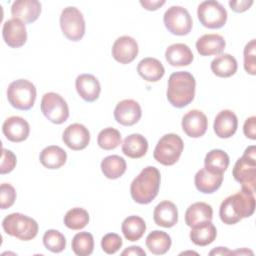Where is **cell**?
Here are the masks:
<instances>
[{
  "label": "cell",
  "mask_w": 256,
  "mask_h": 256,
  "mask_svg": "<svg viewBox=\"0 0 256 256\" xmlns=\"http://www.w3.org/2000/svg\"><path fill=\"white\" fill-rule=\"evenodd\" d=\"M97 143L103 150H113L121 144V134L115 128H104L98 134Z\"/></svg>",
  "instance_id": "37"
},
{
  "label": "cell",
  "mask_w": 256,
  "mask_h": 256,
  "mask_svg": "<svg viewBox=\"0 0 256 256\" xmlns=\"http://www.w3.org/2000/svg\"><path fill=\"white\" fill-rule=\"evenodd\" d=\"M4 42L11 48H19L27 41V30L24 22L12 18L4 22L2 28Z\"/></svg>",
  "instance_id": "12"
},
{
  "label": "cell",
  "mask_w": 256,
  "mask_h": 256,
  "mask_svg": "<svg viewBox=\"0 0 256 256\" xmlns=\"http://www.w3.org/2000/svg\"><path fill=\"white\" fill-rule=\"evenodd\" d=\"M40 107L43 115L54 124H62L69 117L68 104L58 93H45L41 99Z\"/></svg>",
  "instance_id": "9"
},
{
  "label": "cell",
  "mask_w": 256,
  "mask_h": 256,
  "mask_svg": "<svg viewBox=\"0 0 256 256\" xmlns=\"http://www.w3.org/2000/svg\"><path fill=\"white\" fill-rule=\"evenodd\" d=\"M205 168L215 174H223L229 166V156L221 149L209 151L204 159Z\"/></svg>",
  "instance_id": "33"
},
{
  "label": "cell",
  "mask_w": 256,
  "mask_h": 256,
  "mask_svg": "<svg viewBox=\"0 0 256 256\" xmlns=\"http://www.w3.org/2000/svg\"><path fill=\"white\" fill-rule=\"evenodd\" d=\"M137 72L144 80L148 82H157L164 76L165 69L158 59L146 57L138 63Z\"/></svg>",
  "instance_id": "27"
},
{
  "label": "cell",
  "mask_w": 256,
  "mask_h": 256,
  "mask_svg": "<svg viewBox=\"0 0 256 256\" xmlns=\"http://www.w3.org/2000/svg\"><path fill=\"white\" fill-rule=\"evenodd\" d=\"M123 241L116 233H108L102 237L101 248L106 254H115L122 246Z\"/></svg>",
  "instance_id": "40"
},
{
  "label": "cell",
  "mask_w": 256,
  "mask_h": 256,
  "mask_svg": "<svg viewBox=\"0 0 256 256\" xmlns=\"http://www.w3.org/2000/svg\"><path fill=\"white\" fill-rule=\"evenodd\" d=\"M217 236V230L211 221L202 222L192 227L190 239L197 246H207L211 244Z\"/></svg>",
  "instance_id": "28"
},
{
  "label": "cell",
  "mask_w": 256,
  "mask_h": 256,
  "mask_svg": "<svg viewBox=\"0 0 256 256\" xmlns=\"http://www.w3.org/2000/svg\"><path fill=\"white\" fill-rule=\"evenodd\" d=\"M126 161L118 155H110L101 161V171L108 179L120 178L126 172Z\"/></svg>",
  "instance_id": "34"
},
{
  "label": "cell",
  "mask_w": 256,
  "mask_h": 256,
  "mask_svg": "<svg viewBox=\"0 0 256 256\" xmlns=\"http://www.w3.org/2000/svg\"><path fill=\"white\" fill-rule=\"evenodd\" d=\"M209 255H215V256H218V255H222V256H226V255H232V251L229 250L228 248L226 247H217L213 250H211L209 252Z\"/></svg>",
  "instance_id": "47"
},
{
  "label": "cell",
  "mask_w": 256,
  "mask_h": 256,
  "mask_svg": "<svg viewBox=\"0 0 256 256\" xmlns=\"http://www.w3.org/2000/svg\"><path fill=\"white\" fill-rule=\"evenodd\" d=\"M73 252L78 256H88L92 254L94 249V238L89 232L77 233L71 243Z\"/></svg>",
  "instance_id": "36"
},
{
  "label": "cell",
  "mask_w": 256,
  "mask_h": 256,
  "mask_svg": "<svg viewBox=\"0 0 256 256\" xmlns=\"http://www.w3.org/2000/svg\"><path fill=\"white\" fill-rule=\"evenodd\" d=\"M16 200V190L9 183H2L0 187V205L1 209L10 208Z\"/></svg>",
  "instance_id": "41"
},
{
  "label": "cell",
  "mask_w": 256,
  "mask_h": 256,
  "mask_svg": "<svg viewBox=\"0 0 256 256\" xmlns=\"http://www.w3.org/2000/svg\"><path fill=\"white\" fill-rule=\"evenodd\" d=\"M213 209L205 202H196L190 205L185 212V222L187 226L193 227L206 221H212Z\"/></svg>",
  "instance_id": "25"
},
{
  "label": "cell",
  "mask_w": 256,
  "mask_h": 256,
  "mask_svg": "<svg viewBox=\"0 0 256 256\" xmlns=\"http://www.w3.org/2000/svg\"><path fill=\"white\" fill-rule=\"evenodd\" d=\"M16 163H17V159H16L15 154L12 151L3 148L2 149V157H1V165H0V173L2 175L10 173L15 168Z\"/></svg>",
  "instance_id": "42"
},
{
  "label": "cell",
  "mask_w": 256,
  "mask_h": 256,
  "mask_svg": "<svg viewBox=\"0 0 256 256\" xmlns=\"http://www.w3.org/2000/svg\"><path fill=\"white\" fill-rule=\"evenodd\" d=\"M183 149L184 143L180 136L174 133L165 134L157 142L153 157L158 163L171 166L179 160Z\"/></svg>",
  "instance_id": "7"
},
{
  "label": "cell",
  "mask_w": 256,
  "mask_h": 256,
  "mask_svg": "<svg viewBox=\"0 0 256 256\" xmlns=\"http://www.w3.org/2000/svg\"><path fill=\"white\" fill-rule=\"evenodd\" d=\"M63 221L67 228L71 230H80L89 223V214L85 209L75 207L67 211Z\"/></svg>",
  "instance_id": "35"
},
{
  "label": "cell",
  "mask_w": 256,
  "mask_h": 256,
  "mask_svg": "<svg viewBox=\"0 0 256 256\" xmlns=\"http://www.w3.org/2000/svg\"><path fill=\"white\" fill-rule=\"evenodd\" d=\"M7 99L12 107L27 111L31 109L36 100V87L26 79L11 82L7 88Z\"/></svg>",
  "instance_id": "6"
},
{
  "label": "cell",
  "mask_w": 256,
  "mask_h": 256,
  "mask_svg": "<svg viewBox=\"0 0 256 256\" xmlns=\"http://www.w3.org/2000/svg\"><path fill=\"white\" fill-rule=\"evenodd\" d=\"M146 246L154 255H163L171 247V237L164 231L154 230L146 237Z\"/></svg>",
  "instance_id": "31"
},
{
  "label": "cell",
  "mask_w": 256,
  "mask_h": 256,
  "mask_svg": "<svg viewBox=\"0 0 256 256\" xmlns=\"http://www.w3.org/2000/svg\"><path fill=\"white\" fill-rule=\"evenodd\" d=\"M43 244L49 251L60 253L66 247V239L58 230L49 229L43 235Z\"/></svg>",
  "instance_id": "38"
},
{
  "label": "cell",
  "mask_w": 256,
  "mask_h": 256,
  "mask_svg": "<svg viewBox=\"0 0 256 256\" xmlns=\"http://www.w3.org/2000/svg\"><path fill=\"white\" fill-rule=\"evenodd\" d=\"M148 150L147 139L139 134L133 133L127 136L122 143V152L129 158L138 159L143 157Z\"/></svg>",
  "instance_id": "26"
},
{
  "label": "cell",
  "mask_w": 256,
  "mask_h": 256,
  "mask_svg": "<svg viewBox=\"0 0 256 256\" xmlns=\"http://www.w3.org/2000/svg\"><path fill=\"white\" fill-rule=\"evenodd\" d=\"M213 128L216 136L219 138H230L235 134L238 128V118L233 111L222 110L216 115Z\"/></svg>",
  "instance_id": "19"
},
{
  "label": "cell",
  "mask_w": 256,
  "mask_h": 256,
  "mask_svg": "<svg viewBox=\"0 0 256 256\" xmlns=\"http://www.w3.org/2000/svg\"><path fill=\"white\" fill-rule=\"evenodd\" d=\"M166 3L165 0H158V1H151V0H141L140 4L141 6L149 11H155L157 9H159L161 6H163Z\"/></svg>",
  "instance_id": "45"
},
{
  "label": "cell",
  "mask_w": 256,
  "mask_h": 256,
  "mask_svg": "<svg viewBox=\"0 0 256 256\" xmlns=\"http://www.w3.org/2000/svg\"><path fill=\"white\" fill-rule=\"evenodd\" d=\"M181 125L187 136L191 138H199L206 133L208 120L202 111L194 109L190 110L183 116Z\"/></svg>",
  "instance_id": "15"
},
{
  "label": "cell",
  "mask_w": 256,
  "mask_h": 256,
  "mask_svg": "<svg viewBox=\"0 0 256 256\" xmlns=\"http://www.w3.org/2000/svg\"><path fill=\"white\" fill-rule=\"evenodd\" d=\"M122 256H125V255H134V256H145L146 255V252L140 247V246H130V247H127L124 251H122L121 253Z\"/></svg>",
  "instance_id": "46"
},
{
  "label": "cell",
  "mask_w": 256,
  "mask_h": 256,
  "mask_svg": "<svg viewBox=\"0 0 256 256\" xmlns=\"http://www.w3.org/2000/svg\"><path fill=\"white\" fill-rule=\"evenodd\" d=\"M4 232L19 240L29 241L38 233V223L31 217L22 213H11L2 221Z\"/></svg>",
  "instance_id": "5"
},
{
  "label": "cell",
  "mask_w": 256,
  "mask_h": 256,
  "mask_svg": "<svg viewBox=\"0 0 256 256\" xmlns=\"http://www.w3.org/2000/svg\"><path fill=\"white\" fill-rule=\"evenodd\" d=\"M62 140L71 150H83L90 142V132L83 124L73 123L64 130Z\"/></svg>",
  "instance_id": "14"
},
{
  "label": "cell",
  "mask_w": 256,
  "mask_h": 256,
  "mask_svg": "<svg viewBox=\"0 0 256 256\" xmlns=\"http://www.w3.org/2000/svg\"><path fill=\"white\" fill-rule=\"evenodd\" d=\"M255 211L254 193L241 190L223 200L219 209L221 221L227 225H233L243 218L250 217Z\"/></svg>",
  "instance_id": "1"
},
{
  "label": "cell",
  "mask_w": 256,
  "mask_h": 256,
  "mask_svg": "<svg viewBox=\"0 0 256 256\" xmlns=\"http://www.w3.org/2000/svg\"><path fill=\"white\" fill-rule=\"evenodd\" d=\"M153 219L156 225L171 228L178 222V210L176 205L168 200L160 202L153 211Z\"/></svg>",
  "instance_id": "21"
},
{
  "label": "cell",
  "mask_w": 256,
  "mask_h": 256,
  "mask_svg": "<svg viewBox=\"0 0 256 256\" xmlns=\"http://www.w3.org/2000/svg\"><path fill=\"white\" fill-rule=\"evenodd\" d=\"M121 230L128 241H138L146 231V223L141 217L131 215L124 219Z\"/></svg>",
  "instance_id": "32"
},
{
  "label": "cell",
  "mask_w": 256,
  "mask_h": 256,
  "mask_svg": "<svg viewBox=\"0 0 256 256\" xmlns=\"http://www.w3.org/2000/svg\"><path fill=\"white\" fill-rule=\"evenodd\" d=\"M196 81L187 71H178L170 75L166 96L169 103L176 108L189 105L195 96Z\"/></svg>",
  "instance_id": "2"
},
{
  "label": "cell",
  "mask_w": 256,
  "mask_h": 256,
  "mask_svg": "<svg viewBox=\"0 0 256 256\" xmlns=\"http://www.w3.org/2000/svg\"><path fill=\"white\" fill-rule=\"evenodd\" d=\"M60 27L64 36L71 41H79L85 34V20L79 9L73 6L64 8L60 15Z\"/></svg>",
  "instance_id": "8"
},
{
  "label": "cell",
  "mask_w": 256,
  "mask_h": 256,
  "mask_svg": "<svg viewBox=\"0 0 256 256\" xmlns=\"http://www.w3.org/2000/svg\"><path fill=\"white\" fill-rule=\"evenodd\" d=\"M234 179L241 184V188L250 192H255L256 186V147L254 145L245 149L232 170Z\"/></svg>",
  "instance_id": "4"
},
{
  "label": "cell",
  "mask_w": 256,
  "mask_h": 256,
  "mask_svg": "<svg viewBox=\"0 0 256 256\" xmlns=\"http://www.w3.org/2000/svg\"><path fill=\"white\" fill-rule=\"evenodd\" d=\"M243 132L247 138L252 140L256 139V117L251 116L245 120L243 126Z\"/></svg>",
  "instance_id": "43"
},
{
  "label": "cell",
  "mask_w": 256,
  "mask_h": 256,
  "mask_svg": "<svg viewBox=\"0 0 256 256\" xmlns=\"http://www.w3.org/2000/svg\"><path fill=\"white\" fill-rule=\"evenodd\" d=\"M161 175L154 166L145 167L132 181L130 194L132 199L139 204H149L158 195Z\"/></svg>",
  "instance_id": "3"
},
{
  "label": "cell",
  "mask_w": 256,
  "mask_h": 256,
  "mask_svg": "<svg viewBox=\"0 0 256 256\" xmlns=\"http://www.w3.org/2000/svg\"><path fill=\"white\" fill-rule=\"evenodd\" d=\"M79 96L86 102H94L99 98L101 86L98 79L91 74H81L75 80Z\"/></svg>",
  "instance_id": "20"
},
{
  "label": "cell",
  "mask_w": 256,
  "mask_h": 256,
  "mask_svg": "<svg viewBox=\"0 0 256 256\" xmlns=\"http://www.w3.org/2000/svg\"><path fill=\"white\" fill-rule=\"evenodd\" d=\"M142 116L140 104L133 99H124L117 103L114 109L115 120L123 126L136 124Z\"/></svg>",
  "instance_id": "13"
},
{
  "label": "cell",
  "mask_w": 256,
  "mask_h": 256,
  "mask_svg": "<svg viewBox=\"0 0 256 256\" xmlns=\"http://www.w3.org/2000/svg\"><path fill=\"white\" fill-rule=\"evenodd\" d=\"M225 46L226 42L219 34H204L196 41V49L201 56L220 55Z\"/></svg>",
  "instance_id": "23"
},
{
  "label": "cell",
  "mask_w": 256,
  "mask_h": 256,
  "mask_svg": "<svg viewBox=\"0 0 256 256\" xmlns=\"http://www.w3.org/2000/svg\"><path fill=\"white\" fill-rule=\"evenodd\" d=\"M166 29L174 35L184 36L190 33L193 25L192 18L187 9L182 6H171L163 16Z\"/></svg>",
  "instance_id": "11"
},
{
  "label": "cell",
  "mask_w": 256,
  "mask_h": 256,
  "mask_svg": "<svg viewBox=\"0 0 256 256\" xmlns=\"http://www.w3.org/2000/svg\"><path fill=\"white\" fill-rule=\"evenodd\" d=\"M166 61L171 66H188L192 63L194 55L188 45L184 43H175L167 47L165 51Z\"/></svg>",
  "instance_id": "24"
},
{
  "label": "cell",
  "mask_w": 256,
  "mask_h": 256,
  "mask_svg": "<svg viewBox=\"0 0 256 256\" xmlns=\"http://www.w3.org/2000/svg\"><path fill=\"white\" fill-rule=\"evenodd\" d=\"M244 69L250 75L256 74V40H250L244 47Z\"/></svg>",
  "instance_id": "39"
},
{
  "label": "cell",
  "mask_w": 256,
  "mask_h": 256,
  "mask_svg": "<svg viewBox=\"0 0 256 256\" xmlns=\"http://www.w3.org/2000/svg\"><path fill=\"white\" fill-rule=\"evenodd\" d=\"M39 160L45 168L59 169L66 163L67 153L57 145H50L41 151Z\"/></svg>",
  "instance_id": "29"
},
{
  "label": "cell",
  "mask_w": 256,
  "mask_h": 256,
  "mask_svg": "<svg viewBox=\"0 0 256 256\" xmlns=\"http://www.w3.org/2000/svg\"><path fill=\"white\" fill-rule=\"evenodd\" d=\"M138 51L139 48L136 40L130 36L117 38L111 50L113 58L121 64L131 63L137 57Z\"/></svg>",
  "instance_id": "16"
},
{
  "label": "cell",
  "mask_w": 256,
  "mask_h": 256,
  "mask_svg": "<svg viewBox=\"0 0 256 256\" xmlns=\"http://www.w3.org/2000/svg\"><path fill=\"white\" fill-rule=\"evenodd\" d=\"M210 67L213 74L217 77L228 78L236 73L238 64L234 56L224 53L214 58L211 62Z\"/></svg>",
  "instance_id": "30"
},
{
  "label": "cell",
  "mask_w": 256,
  "mask_h": 256,
  "mask_svg": "<svg viewBox=\"0 0 256 256\" xmlns=\"http://www.w3.org/2000/svg\"><path fill=\"white\" fill-rule=\"evenodd\" d=\"M41 13V3L37 0H17L12 3L11 14L13 18L24 23L35 22Z\"/></svg>",
  "instance_id": "18"
},
{
  "label": "cell",
  "mask_w": 256,
  "mask_h": 256,
  "mask_svg": "<svg viewBox=\"0 0 256 256\" xmlns=\"http://www.w3.org/2000/svg\"><path fill=\"white\" fill-rule=\"evenodd\" d=\"M253 4L252 0H240V1H229L230 8L236 13H242L248 10Z\"/></svg>",
  "instance_id": "44"
},
{
  "label": "cell",
  "mask_w": 256,
  "mask_h": 256,
  "mask_svg": "<svg viewBox=\"0 0 256 256\" xmlns=\"http://www.w3.org/2000/svg\"><path fill=\"white\" fill-rule=\"evenodd\" d=\"M223 174H215L208 171L205 167L197 171L194 177L196 189L204 194L216 192L222 185Z\"/></svg>",
  "instance_id": "22"
},
{
  "label": "cell",
  "mask_w": 256,
  "mask_h": 256,
  "mask_svg": "<svg viewBox=\"0 0 256 256\" xmlns=\"http://www.w3.org/2000/svg\"><path fill=\"white\" fill-rule=\"evenodd\" d=\"M233 254H240V255H246V254H251L253 255V252L246 249V248H242L241 250H236V251H232V255Z\"/></svg>",
  "instance_id": "48"
},
{
  "label": "cell",
  "mask_w": 256,
  "mask_h": 256,
  "mask_svg": "<svg viewBox=\"0 0 256 256\" xmlns=\"http://www.w3.org/2000/svg\"><path fill=\"white\" fill-rule=\"evenodd\" d=\"M197 16L200 23L209 29H219L227 21L226 9L215 0L201 2L197 8Z\"/></svg>",
  "instance_id": "10"
},
{
  "label": "cell",
  "mask_w": 256,
  "mask_h": 256,
  "mask_svg": "<svg viewBox=\"0 0 256 256\" xmlns=\"http://www.w3.org/2000/svg\"><path fill=\"white\" fill-rule=\"evenodd\" d=\"M2 132L9 141L19 143L28 138L30 126L24 118L20 116H11L4 121Z\"/></svg>",
  "instance_id": "17"
}]
</instances>
